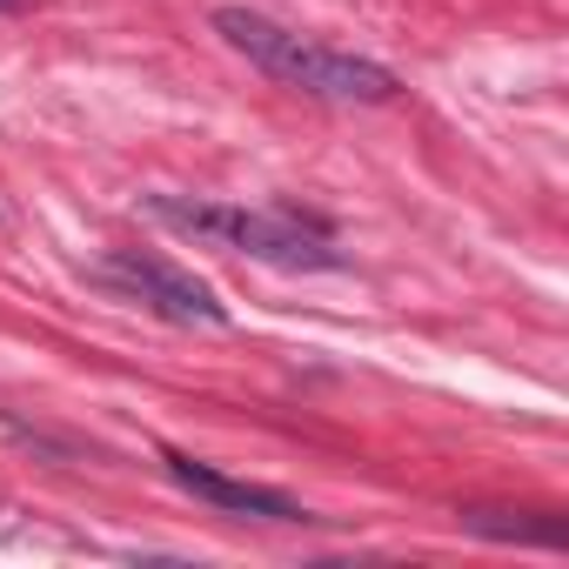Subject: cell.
Returning <instances> with one entry per match:
<instances>
[{"label":"cell","instance_id":"6da1fadb","mask_svg":"<svg viewBox=\"0 0 569 569\" xmlns=\"http://www.w3.org/2000/svg\"><path fill=\"white\" fill-rule=\"evenodd\" d=\"M208 28H214L248 68H261L274 88H296V94H309V101L382 108V101L402 94V81H396L382 61H369V54H342V48H322V41L296 34V28H281V21H268V14H254V8H214Z\"/></svg>","mask_w":569,"mask_h":569},{"label":"cell","instance_id":"7a4b0ae2","mask_svg":"<svg viewBox=\"0 0 569 569\" xmlns=\"http://www.w3.org/2000/svg\"><path fill=\"white\" fill-rule=\"evenodd\" d=\"M148 221L221 248V254H248L261 268H289V274H329L349 268V254L336 248L329 221L302 214V208H241V201H188V194H148L141 201Z\"/></svg>","mask_w":569,"mask_h":569},{"label":"cell","instance_id":"3957f363","mask_svg":"<svg viewBox=\"0 0 569 569\" xmlns=\"http://www.w3.org/2000/svg\"><path fill=\"white\" fill-rule=\"evenodd\" d=\"M94 281H108V289H121L128 302H141V309H154L161 322H181V329H228L234 322L228 302L201 274H188V268H174L161 254H141V248H114L94 268Z\"/></svg>","mask_w":569,"mask_h":569},{"label":"cell","instance_id":"277c9868","mask_svg":"<svg viewBox=\"0 0 569 569\" xmlns=\"http://www.w3.org/2000/svg\"><path fill=\"white\" fill-rule=\"evenodd\" d=\"M161 469H168L188 496H201V502H214V509H228V516H254V522H309V509H302L289 489L221 476L214 462H194L188 449H161Z\"/></svg>","mask_w":569,"mask_h":569},{"label":"cell","instance_id":"5b68a950","mask_svg":"<svg viewBox=\"0 0 569 569\" xmlns=\"http://www.w3.org/2000/svg\"><path fill=\"white\" fill-rule=\"evenodd\" d=\"M462 529L496 536V542H536V549H562L556 522H496V509H462Z\"/></svg>","mask_w":569,"mask_h":569},{"label":"cell","instance_id":"8992f818","mask_svg":"<svg viewBox=\"0 0 569 569\" xmlns=\"http://www.w3.org/2000/svg\"><path fill=\"white\" fill-rule=\"evenodd\" d=\"M14 8H21V0H0V14H14Z\"/></svg>","mask_w":569,"mask_h":569}]
</instances>
